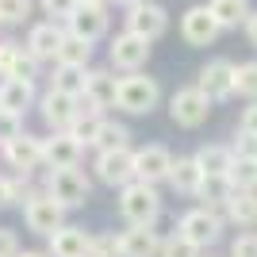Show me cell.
Segmentation results:
<instances>
[{"instance_id": "6da1fadb", "label": "cell", "mask_w": 257, "mask_h": 257, "mask_svg": "<svg viewBox=\"0 0 257 257\" xmlns=\"http://www.w3.org/2000/svg\"><path fill=\"white\" fill-rule=\"evenodd\" d=\"M119 215L127 226H154L161 219V192L150 181H131L119 188Z\"/></svg>"}, {"instance_id": "7a4b0ae2", "label": "cell", "mask_w": 257, "mask_h": 257, "mask_svg": "<svg viewBox=\"0 0 257 257\" xmlns=\"http://www.w3.org/2000/svg\"><path fill=\"white\" fill-rule=\"evenodd\" d=\"M161 104V85L146 73H127L119 77V88H115V107L127 111V115H150L154 107Z\"/></svg>"}, {"instance_id": "3957f363", "label": "cell", "mask_w": 257, "mask_h": 257, "mask_svg": "<svg viewBox=\"0 0 257 257\" xmlns=\"http://www.w3.org/2000/svg\"><path fill=\"white\" fill-rule=\"evenodd\" d=\"M211 104H215V100L207 96L200 85L177 88V92L169 96V119L177 123V127H184V131H196V127H204V123H207Z\"/></svg>"}, {"instance_id": "277c9868", "label": "cell", "mask_w": 257, "mask_h": 257, "mask_svg": "<svg viewBox=\"0 0 257 257\" xmlns=\"http://www.w3.org/2000/svg\"><path fill=\"white\" fill-rule=\"evenodd\" d=\"M223 226H226L223 211H211V207L200 204V207H192V211H184V215H181L177 234H184L196 249H207V246H215V242L223 238Z\"/></svg>"}, {"instance_id": "5b68a950", "label": "cell", "mask_w": 257, "mask_h": 257, "mask_svg": "<svg viewBox=\"0 0 257 257\" xmlns=\"http://www.w3.org/2000/svg\"><path fill=\"white\" fill-rule=\"evenodd\" d=\"M65 211L69 207L58 204L46 188L43 192H31L23 200V223H27V230H35V234H43V238H50L58 226H65Z\"/></svg>"}, {"instance_id": "8992f818", "label": "cell", "mask_w": 257, "mask_h": 257, "mask_svg": "<svg viewBox=\"0 0 257 257\" xmlns=\"http://www.w3.org/2000/svg\"><path fill=\"white\" fill-rule=\"evenodd\" d=\"M46 192L65 207H81L88 200V192H92V181H88L77 165H69V169H50L46 173Z\"/></svg>"}, {"instance_id": "52a82bcc", "label": "cell", "mask_w": 257, "mask_h": 257, "mask_svg": "<svg viewBox=\"0 0 257 257\" xmlns=\"http://www.w3.org/2000/svg\"><path fill=\"white\" fill-rule=\"evenodd\" d=\"M150 39L146 35H135V31H123L111 39V46H107V62H111V69H123V73H135V69H142V65L150 62Z\"/></svg>"}, {"instance_id": "ba28073f", "label": "cell", "mask_w": 257, "mask_h": 257, "mask_svg": "<svg viewBox=\"0 0 257 257\" xmlns=\"http://www.w3.org/2000/svg\"><path fill=\"white\" fill-rule=\"evenodd\" d=\"M92 169H96L100 184L123 188V184L135 181V150H131V146H123V150H100L96 161H92Z\"/></svg>"}, {"instance_id": "9c48e42d", "label": "cell", "mask_w": 257, "mask_h": 257, "mask_svg": "<svg viewBox=\"0 0 257 257\" xmlns=\"http://www.w3.org/2000/svg\"><path fill=\"white\" fill-rule=\"evenodd\" d=\"M219 20L211 16V8L207 4H196V8H188L181 16V39L188 46H211L215 39H219Z\"/></svg>"}, {"instance_id": "30bf717a", "label": "cell", "mask_w": 257, "mask_h": 257, "mask_svg": "<svg viewBox=\"0 0 257 257\" xmlns=\"http://www.w3.org/2000/svg\"><path fill=\"white\" fill-rule=\"evenodd\" d=\"M4 161H8L16 173H27V177H31L35 169H43V139L20 131L12 142H4Z\"/></svg>"}, {"instance_id": "8fae6325", "label": "cell", "mask_w": 257, "mask_h": 257, "mask_svg": "<svg viewBox=\"0 0 257 257\" xmlns=\"http://www.w3.org/2000/svg\"><path fill=\"white\" fill-rule=\"evenodd\" d=\"M81 154H85V142H77L69 131H54L50 139H43V165L46 169L81 165Z\"/></svg>"}, {"instance_id": "7c38bea8", "label": "cell", "mask_w": 257, "mask_h": 257, "mask_svg": "<svg viewBox=\"0 0 257 257\" xmlns=\"http://www.w3.org/2000/svg\"><path fill=\"white\" fill-rule=\"evenodd\" d=\"M127 31L135 35H146V39H161V35L169 31V12L161 8V4H150V0H142L135 8H127Z\"/></svg>"}, {"instance_id": "4fadbf2b", "label": "cell", "mask_w": 257, "mask_h": 257, "mask_svg": "<svg viewBox=\"0 0 257 257\" xmlns=\"http://www.w3.org/2000/svg\"><path fill=\"white\" fill-rule=\"evenodd\" d=\"M65 23H69V35H81L88 43H96V39L107 35V4H88V0H81Z\"/></svg>"}, {"instance_id": "5bb4252c", "label": "cell", "mask_w": 257, "mask_h": 257, "mask_svg": "<svg viewBox=\"0 0 257 257\" xmlns=\"http://www.w3.org/2000/svg\"><path fill=\"white\" fill-rule=\"evenodd\" d=\"M77 100L73 92H62V88H50L43 100H39V111H43V123L50 131H69V123H73L77 115Z\"/></svg>"}, {"instance_id": "9a60e30c", "label": "cell", "mask_w": 257, "mask_h": 257, "mask_svg": "<svg viewBox=\"0 0 257 257\" xmlns=\"http://www.w3.org/2000/svg\"><path fill=\"white\" fill-rule=\"evenodd\" d=\"M196 85L204 88L211 100H230L234 96V62H226V58H215L200 69L196 77Z\"/></svg>"}, {"instance_id": "2e32d148", "label": "cell", "mask_w": 257, "mask_h": 257, "mask_svg": "<svg viewBox=\"0 0 257 257\" xmlns=\"http://www.w3.org/2000/svg\"><path fill=\"white\" fill-rule=\"evenodd\" d=\"M169 169H173V154L165 146H142L135 150V181H169Z\"/></svg>"}, {"instance_id": "e0dca14e", "label": "cell", "mask_w": 257, "mask_h": 257, "mask_svg": "<svg viewBox=\"0 0 257 257\" xmlns=\"http://www.w3.org/2000/svg\"><path fill=\"white\" fill-rule=\"evenodd\" d=\"M88 246H92V234L85 226H58L50 234V257H88Z\"/></svg>"}, {"instance_id": "ac0fdd59", "label": "cell", "mask_w": 257, "mask_h": 257, "mask_svg": "<svg viewBox=\"0 0 257 257\" xmlns=\"http://www.w3.org/2000/svg\"><path fill=\"white\" fill-rule=\"evenodd\" d=\"M223 219L234 223V226H242V230L257 226V188H230L226 207H223Z\"/></svg>"}, {"instance_id": "d6986e66", "label": "cell", "mask_w": 257, "mask_h": 257, "mask_svg": "<svg viewBox=\"0 0 257 257\" xmlns=\"http://www.w3.org/2000/svg\"><path fill=\"white\" fill-rule=\"evenodd\" d=\"M161 238L154 226H127L119 234V257H158Z\"/></svg>"}, {"instance_id": "ffe728a7", "label": "cell", "mask_w": 257, "mask_h": 257, "mask_svg": "<svg viewBox=\"0 0 257 257\" xmlns=\"http://www.w3.org/2000/svg\"><path fill=\"white\" fill-rule=\"evenodd\" d=\"M62 39H65V31H62V27H54V20H46V23H35L31 31H27V43H23V46H27L39 62H54Z\"/></svg>"}, {"instance_id": "44dd1931", "label": "cell", "mask_w": 257, "mask_h": 257, "mask_svg": "<svg viewBox=\"0 0 257 257\" xmlns=\"http://www.w3.org/2000/svg\"><path fill=\"white\" fill-rule=\"evenodd\" d=\"M115 88H119V81H115L111 69H88L85 73V92H81V96H88L96 107H111L115 104Z\"/></svg>"}, {"instance_id": "7402d4cb", "label": "cell", "mask_w": 257, "mask_h": 257, "mask_svg": "<svg viewBox=\"0 0 257 257\" xmlns=\"http://www.w3.org/2000/svg\"><path fill=\"white\" fill-rule=\"evenodd\" d=\"M0 107L8 111H27L35 107V81H20V77H4L0 81Z\"/></svg>"}, {"instance_id": "603a6c76", "label": "cell", "mask_w": 257, "mask_h": 257, "mask_svg": "<svg viewBox=\"0 0 257 257\" xmlns=\"http://www.w3.org/2000/svg\"><path fill=\"white\" fill-rule=\"evenodd\" d=\"M200 181H204V169H200V161H196V158H173L169 184H173L181 196H196Z\"/></svg>"}, {"instance_id": "cb8c5ba5", "label": "cell", "mask_w": 257, "mask_h": 257, "mask_svg": "<svg viewBox=\"0 0 257 257\" xmlns=\"http://www.w3.org/2000/svg\"><path fill=\"white\" fill-rule=\"evenodd\" d=\"M207 8H211V16L219 20L223 31H234L249 20V0H211Z\"/></svg>"}, {"instance_id": "d4e9b609", "label": "cell", "mask_w": 257, "mask_h": 257, "mask_svg": "<svg viewBox=\"0 0 257 257\" xmlns=\"http://www.w3.org/2000/svg\"><path fill=\"white\" fill-rule=\"evenodd\" d=\"M192 158L200 161L204 177H226L230 161H234V150H230V146H200Z\"/></svg>"}, {"instance_id": "484cf974", "label": "cell", "mask_w": 257, "mask_h": 257, "mask_svg": "<svg viewBox=\"0 0 257 257\" xmlns=\"http://www.w3.org/2000/svg\"><path fill=\"white\" fill-rule=\"evenodd\" d=\"M58 65H88L92 62V43L88 39H81V35H69L65 31L62 46H58V58H54Z\"/></svg>"}, {"instance_id": "4316f807", "label": "cell", "mask_w": 257, "mask_h": 257, "mask_svg": "<svg viewBox=\"0 0 257 257\" xmlns=\"http://www.w3.org/2000/svg\"><path fill=\"white\" fill-rule=\"evenodd\" d=\"M92 146L96 150H123V146H131V127L115 123V119H100V131L92 139Z\"/></svg>"}, {"instance_id": "83f0119b", "label": "cell", "mask_w": 257, "mask_h": 257, "mask_svg": "<svg viewBox=\"0 0 257 257\" xmlns=\"http://www.w3.org/2000/svg\"><path fill=\"white\" fill-rule=\"evenodd\" d=\"M85 73H88V65H58V62H54L50 88H62V92L81 96V92H85Z\"/></svg>"}, {"instance_id": "f1b7e54d", "label": "cell", "mask_w": 257, "mask_h": 257, "mask_svg": "<svg viewBox=\"0 0 257 257\" xmlns=\"http://www.w3.org/2000/svg\"><path fill=\"white\" fill-rule=\"evenodd\" d=\"M226 196H230L226 177H204L200 188H196V200H200L204 207H211V211H223V207H226Z\"/></svg>"}, {"instance_id": "f546056e", "label": "cell", "mask_w": 257, "mask_h": 257, "mask_svg": "<svg viewBox=\"0 0 257 257\" xmlns=\"http://www.w3.org/2000/svg\"><path fill=\"white\" fill-rule=\"evenodd\" d=\"M226 184H230V188H257V158L234 154L230 169H226Z\"/></svg>"}, {"instance_id": "4dcf8cb0", "label": "cell", "mask_w": 257, "mask_h": 257, "mask_svg": "<svg viewBox=\"0 0 257 257\" xmlns=\"http://www.w3.org/2000/svg\"><path fill=\"white\" fill-rule=\"evenodd\" d=\"M234 92L246 100H257V62L234 65Z\"/></svg>"}, {"instance_id": "1f68e13d", "label": "cell", "mask_w": 257, "mask_h": 257, "mask_svg": "<svg viewBox=\"0 0 257 257\" xmlns=\"http://www.w3.org/2000/svg\"><path fill=\"white\" fill-rule=\"evenodd\" d=\"M158 257H200V249H196L184 234H169V238H161V253Z\"/></svg>"}, {"instance_id": "d6a6232c", "label": "cell", "mask_w": 257, "mask_h": 257, "mask_svg": "<svg viewBox=\"0 0 257 257\" xmlns=\"http://www.w3.org/2000/svg\"><path fill=\"white\" fill-rule=\"evenodd\" d=\"M39 58H35L31 50H27V46H23L20 50V58H16V65H12V73L8 77H20V81H35V77H39Z\"/></svg>"}, {"instance_id": "836d02e7", "label": "cell", "mask_w": 257, "mask_h": 257, "mask_svg": "<svg viewBox=\"0 0 257 257\" xmlns=\"http://www.w3.org/2000/svg\"><path fill=\"white\" fill-rule=\"evenodd\" d=\"M31 16V0H0V23H23Z\"/></svg>"}, {"instance_id": "e575fe53", "label": "cell", "mask_w": 257, "mask_h": 257, "mask_svg": "<svg viewBox=\"0 0 257 257\" xmlns=\"http://www.w3.org/2000/svg\"><path fill=\"white\" fill-rule=\"evenodd\" d=\"M20 131H23V115H20V111H8V107H0V146L12 142Z\"/></svg>"}, {"instance_id": "d590c367", "label": "cell", "mask_w": 257, "mask_h": 257, "mask_svg": "<svg viewBox=\"0 0 257 257\" xmlns=\"http://www.w3.org/2000/svg\"><path fill=\"white\" fill-rule=\"evenodd\" d=\"M88 257H119V238L115 234H92Z\"/></svg>"}, {"instance_id": "8d00e7d4", "label": "cell", "mask_w": 257, "mask_h": 257, "mask_svg": "<svg viewBox=\"0 0 257 257\" xmlns=\"http://www.w3.org/2000/svg\"><path fill=\"white\" fill-rule=\"evenodd\" d=\"M230 257H257V230H246L230 242Z\"/></svg>"}, {"instance_id": "74e56055", "label": "cell", "mask_w": 257, "mask_h": 257, "mask_svg": "<svg viewBox=\"0 0 257 257\" xmlns=\"http://www.w3.org/2000/svg\"><path fill=\"white\" fill-rule=\"evenodd\" d=\"M39 4H43V12H46V16H54V20H69L81 0H39Z\"/></svg>"}, {"instance_id": "f35d334b", "label": "cell", "mask_w": 257, "mask_h": 257, "mask_svg": "<svg viewBox=\"0 0 257 257\" xmlns=\"http://www.w3.org/2000/svg\"><path fill=\"white\" fill-rule=\"evenodd\" d=\"M20 50H23V46L12 43V39H4V43H0V77L12 73V65H16V58H20Z\"/></svg>"}, {"instance_id": "ab89813d", "label": "cell", "mask_w": 257, "mask_h": 257, "mask_svg": "<svg viewBox=\"0 0 257 257\" xmlns=\"http://www.w3.org/2000/svg\"><path fill=\"white\" fill-rule=\"evenodd\" d=\"M234 154H242V158H257V135H249V131H238L234 146H230Z\"/></svg>"}, {"instance_id": "60d3db41", "label": "cell", "mask_w": 257, "mask_h": 257, "mask_svg": "<svg viewBox=\"0 0 257 257\" xmlns=\"http://www.w3.org/2000/svg\"><path fill=\"white\" fill-rule=\"evenodd\" d=\"M20 253V238L12 226H0V257H16Z\"/></svg>"}, {"instance_id": "b9f144b4", "label": "cell", "mask_w": 257, "mask_h": 257, "mask_svg": "<svg viewBox=\"0 0 257 257\" xmlns=\"http://www.w3.org/2000/svg\"><path fill=\"white\" fill-rule=\"evenodd\" d=\"M238 131H249V135H257V100H249V107L242 111V123H238Z\"/></svg>"}, {"instance_id": "7bdbcfd3", "label": "cell", "mask_w": 257, "mask_h": 257, "mask_svg": "<svg viewBox=\"0 0 257 257\" xmlns=\"http://www.w3.org/2000/svg\"><path fill=\"white\" fill-rule=\"evenodd\" d=\"M242 31H246V39H249V46L257 50V12H249V20L242 23Z\"/></svg>"}, {"instance_id": "ee69618b", "label": "cell", "mask_w": 257, "mask_h": 257, "mask_svg": "<svg viewBox=\"0 0 257 257\" xmlns=\"http://www.w3.org/2000/svg\"><path fill=\"white\" fill-rule=\"evenodd\" d=\"M12 204H16V200H12V181H8V177H0V211L12 207Z\"/></svg>"}, {"instance_id": "f6af8a7d", "label": "cell", "mask_w": 257, "mask_h": 257, "mask_svg": "<svg viewBox=\"0 0 257 257\" xmlns=\"http://www.w3.org/2000/svg\"><path fill=\"white\" fill-rule=\"evenodd\" d=\"M16 257H50V253H39V249H20Z\"/></svg>"}, {"instance_id": "bcb514c9", "label": "cell", "mask_w": 257, "mask_h": 257, "mask_svg": "<svg viewBox=\"0 0 257 257\" xmlns=\"http://www.w3.org/2000/svg\"><path fill=\"white\" fill-rule=\"evenodd\" d=\"M115 4H123V8H135V4H142V0H115Z\"/></svg>"}, {"instance_id": "7dc6e473", "label": "cell", "mask_w": 257, "mask_h": 257, "mask_svg": "<svg viewBox=\"0 0 257 257\" xmlns=\"http://www.w3.org/2000/svg\"><path fill=\"white\" fill-rule=\"evenodd\" d=\"M88 4H107V0H88Z\"/></svg>"}, {"instance_id": "c3c4849f", "label": "cell", "mask_w": 257, "mask_h": 257, "mask_svg": "<svg viewBox=\"0 0 257 257\" xmlns=\"http://www.w3.org/2000/svg\"><path fill=\"white\" fill-rule=\"evenodd\" d=\"M200 257H211V253H200Z\"/></svg>"}]
</instances>
